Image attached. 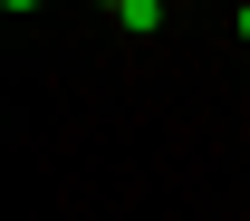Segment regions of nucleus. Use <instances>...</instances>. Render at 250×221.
<instances>
[{
  "instance_id": "nucleus-2",
  "label": "nucleus",
  "mask_w": 250,
  "mask_h": 221,
  "mask_svg": "<svg viewBox=\"0 0 250 221\" xmlns=\"http://www.w3.org/2000/svg\"><path fill=\"white\" fill-rule=\"evenodd\" d=\"M241 48H250V0H241Z\"/></svg>"
},
{
  "instance_id": "nucleus-1",
  "label": "nucleus",
  "mask_w": 250,
  "mask_h": 221,
  "mask_svg": "<svg viewBox=\"0 0 250 221\" xmlns=\"http://www.w3.org/2000/svg\"><path fill=\"white\" fill-rule=\"evenodd\" d=\"M116 20H125V29H135V39H154V29H164V0H125Z\"/></svg>"
},
{
  "instance_id": "nucleus-4",
  "label": "nucleus",
  "mask_w": 250,
  "mask_h": 221,
  "mask_svg": "<svg viewBox=\"0 0 250 221\" xmlns=\"http://www.w3.org/2000/svg\"><path fill=\"white\" fill-rule=\"evenodd\" d=\"M96 10H125V0H96Z\"/></svg>"
},
{
  "instance_id": "nucleus-3",
  "label": "nucleus",
  "mask_w": 250,
  "mask_h": 221,
  "mask_svg": "<svg viewBox=\"0 0 250 221\" xmlns=\"http://www.w3.org/2000/svg\"><path fill=\"white\" fill-rule=\"evenodd\" d=\"M0 10H39V0H0Z\"/></svg>"
}]
</instances>
